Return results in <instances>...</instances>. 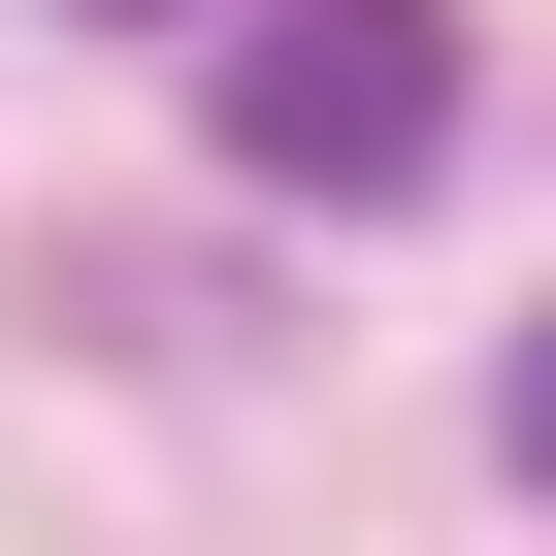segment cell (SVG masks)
<instances>
[{
  "instance_id": "1",
  "label": "cell",
  "mask_w": 556,
  "mask_h": 556,
  "mask_svg": "<svg viewBox=\"0 0 556 556\" xmlns=\"http://www.w3.org/2000/svg\"><path fill=\"white\" fill-rule=\"evenodd\" d=\"M197 99H229L262 197H426L458 164V0H229Z\"/></svg>"
},
{
  "instance_id": "2",
  "label": "cell",
  "mask_w": 556,
  "mask_h": 556,
  "mask_svg": "<svg viewBox=\"0 0 556 556\" xmlns=\"http://www.w3.org/2000/svg\"><path fill=\"white\" fill-rule=\"evenodd\" d=\"M491 458H523V491H556V328H523V361H491Z\"/></svg>"
},
{
  "instance_id": "3",
  "label": "cell",
  "mask_w": 556,
  "mask_h": 556,
  "mask_svg": "<svg viewBox=\"0 0 556 556\" xmlns=\"http://www.w3.org/2000/svg\"><path fill=\"white\" fill-rule=\"evenodd\" d=\"M99 34H197V0H99Z\"/></svg>"
}]
</instances>
